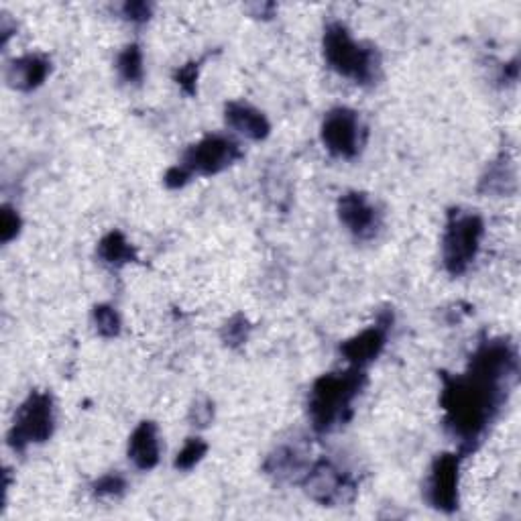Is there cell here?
Instances as JSON below:
<instances>
[{"mask_svg":"<svg viewBox=\"0 0 521 521\" xmlns=\"http://www.w3.org/2000/svg\"><path fill=\"white\" fill-rule=\"evenodd\" d=\"M21 230V218L19 214L5 206L3 208V214H0V239H3V243H11Z\"/></svg>","mask_w":521,"mask_h":521,"instance_id":"cell-23","label":"cell"},{"mask_svg":"<svg viewBox=\"0 0 521 521\" xmlns=\"http://www.w3.org/2000/svg\"><path fill=\"white\" fill-rule=\"evenodd\" d=\"M51 72V64L45 60L43 55H23L19 60H15L9 70H7V82L15 90L21 92H31L39 88L45 78Z\"/></svg>","mask_w":521,"mask_h":521,"instance_id":"cell-14","label":"cell"},{"mask_svg":"<svg viewBox=\"0 0 521 521\" xmlns=\"http://www.w3.org/2000/svg\"><path fill=\"white\" fill-rule=\"evenodd\" d=\"M190 178H192V176H190V173H188L182 165H176V167H171V169L165 173V186L176 190V188L186 186Z\"/></svg>","mask_w":521,"mask_h":521,"instance_id":"cell-27","label":"cell"},{"mask_svg":"<svg viewBox=\"0 0 521 521\" xmlns=\"http://www.w3.org/2000/svg\"><path fill=\"white\" fill-rule=\"evenodd\" d=\"M391 320L389 316L381 318L375 326L363 330L361 334L353 336L351 340H346L342 346H340V353L342 357L349 361L353 367H365L369 365L371 361H375L381 351L385 349V342H387V334H389V326H391Z\"/></svg>","mask_w":521,"mask_h":521,"instance_id":"cell-11","label":"cell"},{"mask_svg":"<svg viewBox=\"0 0 521 521\" xmlns=\"http://www.w3.org/2000/svg\"><path fill=\"white\" fill-rule=\"evenodd\" d=\"M214 418V403L210 399H198L192 410H190V422L192 426H198V428H206Z\"/></svg>","mask_w":521,"mask_h":521,"instance_id":"cell-24","label":"cell"},{"mask_svg":"<svg viewBox=\"0 0 521 521\" xmlns=\"http://www.w3.org/2000/svg\"><path fill=\"white\" fill-rule=\"evenodd\" d=\"M224 119L230 129H235L251 141H263L271 131L265 114L247 102H228L224 108Z\"/></svg>","mask_w":521,"mask_h":521,"instance_id":"cell-12","label":"cell"},{"mask_svg":"<svg viewBox=\"0 0 521 521\" xmlns=\"http://www.w3.org/2000/svg\"><path fill=\"white\" fill-rule=\"evenodd\" d=\"M125 489H127V481L119 473H108L94 483V493L100 497H117L123 495Z\"/></svg>","mask_w":521,"mask_h":521,"instance_id":"cell-22","label":"cell"},{"mask_svg":"<svg viewBox=\"0 0 521 521\" xmlns=\"http://www.w3.org/2000/svg\"><path fill=\"white\" fill-rule=\"evenodd\" d=\"M241 149L235 141L220 135H210L192 145L182 159V167L190 176H216L241 159Z\"/></svg>","mask_w":521,"mask_h":521,"instance_id":"cell-6","label":"cell"},{"mask_svg":"<svg viewBox=\"0 0 521 521\" xmlns=\"http://www.w3.org/2000/svg\"><path fill=\"white\" fill-rule=\"evenodd\" d=\"M249 334H251V322L247 320V316L243 314H237L230 318L224 328H222V340L228 344V346H241L249 340Z\"/></svg>","mask_w":521,"mask_h":521,"instance_id":"cell-21","label":"cell"},{"mask_svg":"<svg viewBox=\"0 0 521 521\" xmlns=\"http://www.w3.org/2000/svg\"><path fill=\"white\" fill-rule=\"evenodd\" d=\"M365 385L361 367L344 373L322 375L310 391V420L316 432L324 434L334 430L351 418V405Z\"/></svg>","mask_w":521,"mask_h":521,"instance_id":"cell-2","label":"cell"},{"mask_svg":"<svg viewBox=\"0 0 521 521\" xmlns=\"http://www.w3.org/2000/svg\"><path fill=\"white\" fill-rule=\"evenodd\" d=\"M117 72L127 84H139L143 80V53L139 45H127L119 53Z\"/></svg>","mask_w":521,"mask_h":521,"instance_id":"cell-18","label":"cell"},{"mask_svg":"<svg viewBox=\"0 0 521 521\" xmlns=\"http://www.w3.org/2000/svg\"><path fill=\"white\" fill-rule=\"evenodd\" d=\"M53 399L47 393L35 391L19 408L13 428L9 432V444L15 450H25L31 444H41L53 434Z\"/></svg>","mask_w":521,"mask_h":521,"instance_id":"cell-5","label":"cell"},{"mask_svg":"<svg viewBox=\"0 0 521 521\" xmlns=\"http://www.w3.org/2000/svg\"><path fill=\"white\" fill-rule=\"evenodd\" d=\"M178 84L188 92V94H196V80H198V64H188L184 68H180V72L176 74Z\"/></svg>","mask_w":521,"mask_h":521,"instance_id":"cell-25","label":"cell"},{"mask_svg":"<svg viewBox=\"0 0 521 521\" xmlns=\"http://www.w3.org/2000/svg\"><path fill=\"white\" fill-rule=\"evenodd\" d=\"M517 375V355L505 340L483 342L465 375L444 377L446 428L460 446L473 450L495 420Z\"/></svg>","mask_w":521,"mask_h":521,"instance_id":"cell-1","label":"cell"},{"mask_svg":"<svg viewBox=\"0 0 521 521\" xmlns=\"http://www.w3.org/2000/svg\"><path fill=\"white\" fill-rule=\"evenodd\" d=\"M515 188V167L507 157L495 161L481 180V192L485 194H507Z\"/></svg>","mask_w":521,"mask_h":521,"instance_id":"cell-17","label":"cell"},{"mask_svg":"<svg viewBox=\"0 0 521 521\" xmlns=\"http://www.w3.org/2000/svg\"><path fill=\"white\" fill-rule=\"evenodd\" d=\"M206 452H208V444L202 438H190L184 444V448L178 452L176 462H173V465H176V469H180V471H192L198 465V462L206 456Z\"/></svg>","mask_w":521,"mask_h":521,"instance_id":"cell-20","label":"cell"},{"mask_svg":"<svg viewBox=\"0 0 521 521\" xmlns=\"http://www.w3.org/2000/svg\"><path fill=\"white\" fill-rule=\"evenodd\" d=\"M161 454L159 432L153 422H141L129 440V458L141 471H151L157 467Z\"/></svg>","mask_w":521,"mask_h":521,"instance_id":"cell-13","label":"cell"},{"mask_svg":"<svg viewBox=\"0 0 521 521\" xmlns=\"http://www.w3.org/2000/svg\"><path fill=\"white\" fill-rule=\"evenodd\" d=\"M123 15L133 23H145L151 17V5H147V3H127L123 7Z\"/></svg>","mask_w":521,"mask_h":521,"instance_id":"cell-26","label":"cell"},{"mask_svg":"<svg viewBox=\"0 0 521 521\" xmlns=\"http://www.w3.org/2000/svg\"><path fill=\"white\" fill-rule=\"evenodd\" d=\"M340 222L351 230L357 239H373L381 226V216L371 200L361 192L344 194L338 202Z\"/></svg>","mask_w":521,"mask_h":521,"instance_id":"cell-10","label":"cell"},{"mask_svg":"<svg viewBox=\"0 0 521 521\" xmlns=\"http://www.w3.org/2000/svg\"><path fill=\"white\" fill-rule=\"evenodd\" d=\"M458 469L460 458L456 454H442L434 460L426 483V497L432 507L446 513L458 507Z\"/></svg>","mask_w":521,"mask_h":521,"instance_id":"cell-9","label":"cell"},{"mask_svg":"<svg viewBox=\"0 0 521 521\" xmlns=\"http://www.w3.org/2000/svg\"><path fill=\"white\" fill-rule=\"evenodd\" d=\"M98 257L104 263L114 265V267H121V265H127L131 261H137V253H135L133 245L125 239L123 233H119V230H112V233H108L100 241Z\"/></svg>","mask_w":521,"mask_h":521,"instance_id":"cell-16","label":"cell"},{"mask_svg":"<svg viewBox=\"0 0 521 521\" xmlns=\"http://www.w3.org/2000/svg\"><path fill=\"white\" fill-rule=\"evenodd\" d=\"M322 143L334 157L353 159L363 145V129L359 114L351 108L330 110L322 123Z\"/></svg>","mask_w":521,"mask_h":521,"instance_id":"cell-7","label":"cell"},{"mask_svg":"<svg viewBox=\"0 0 521 521\" xmlns=\"http://www.w3.org/2000/svg\"><path fill=\"white\" fill-rule=\"evenodd\" d=\"M306 493L310 499L322 505H342L349 503L355 497L357 485L351 477H346L338 467H334L328 460H320L312 465L302 479Z\"/></svg>","mask_w":521,"mask_h":521,"instance_id":"cell-8","label":"cell"},{"mask_svg":"<svg viewBox=\"0 0 521 521\" xmlns=\"http://www.w3.org/2000/svg\"><path fill=\"white\" fill-rule=\"evenodd\" d=\"M485 235L483 220L473 212H452L442 237V261L450 275H462L477 259Z\"/></svg>","mask_w":521,"mask_h":521,"instance_id":"cell-4","label":"cell"},{"mask_svg":"<svg viewBox=\"0 0 521 521\" xmlns=\"http://www.w3.org/2000/svg\"><path fill=\"white\" fill-rule=\"evenodd\" d=\"M308 465L298 448L281 446L265 462V471L277 481H298L308 473Z\"/></svg>","mask_w":521,"mask_h":521,"instance_id":"cell-15","label":"cell"},{"mask_svg":"<svg viewBox=\"0 0 521 521\" xmlns=\"http://www.w3.org/2000/svg\"><path fill=\"white\" fill-rule=\"evenodd\" d=\"M324 60L338 74L357 84H373L379 76V55L371 45L353 39L342 23H330L324 29Z\"/></svg>","mask_w":521,"mask_h":521,"instance_id":"cell-3","label":"cell"},{"mask_svg":"<svg viewBox=\"0 0 521 521\" xmlns=\"http://www.w3.org/2000/svg\"><path fill=\"white\" fill-rule=\"evenodd\" d=\"M92 322L96 332L104 338H114L121 332V316L112 306H96L92 312Z\"/></svg>","mask_w":521,"mask_h":521,"instance_id":"cell-19","label":"cell"}]
</instances>
